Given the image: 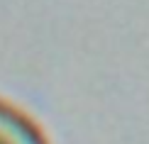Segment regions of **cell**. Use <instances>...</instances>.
<instances>
[{"instance_id":"1","label":"cell","mask_w":149,"mask_h":144,"mask_svg":"<svg viewBox=\"0 0 149 144\" xmlns=\"http://www.w3.org/2000/svg\"><path fill=\"white\" fill-rule=\"evenodd\" d=\"M0 144H49L32 117L0 98Z\"/></svg>"}]
</instances>
